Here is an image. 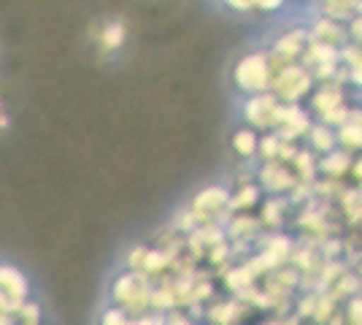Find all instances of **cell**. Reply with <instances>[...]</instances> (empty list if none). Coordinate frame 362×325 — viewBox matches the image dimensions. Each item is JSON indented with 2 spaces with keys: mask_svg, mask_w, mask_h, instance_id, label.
Masks as SVG:
<instances>
[{
  "mask_svg": "<svg viewBox=\"0 0 362 325\" xmlns=\"http://www.w3.org/2000/svg\"><path fill=\"white\" fill-rule=\"evenodd\" d=\"M233 147H235V152L241 157H249L257 152V136L255 130H249V127H243L235 133V139H233Z\"/></svg>",
  "mask_w": 362,
  "mask_h": 325,
  "instance_id": "5",
  "label": "cell"
},
{
  "mask_svg": "<svg viewBox=\"0 0 362 325\" xmlns=\"http://www.w3.org/2000/svg\"><path fill=\"white\" fill-rule=\"evenodd\" d=\"M322 169L330 171V173H332V171H335V173H341V171L349 169V157L341 155V152H338V155H332V152H330V155L325 157V166H322Z\"/></svg>",
  "mask_w": 362,
  "mask_h": 325,
  "instance_id": "8",
  "label": "cell"
},
{
  "mask_svg": "<svg viewBox=\"0 0 362 325\" xmlns=\"http://www.w3.org/2000/svg\"><path fill=\"white\" fill-rule=\"evenodd\" d=\"M279 3H281V0H262V6H265V8H268V6L273 8V6H279Z\"/></svg>",
  "mask_w": 362,
  "mask_h": 325,
  "instance_id": "11",
  "label": "cell"
},
{
  "mask_svg": "<svg viewBox=\"0 0 362 325\" xmlns=\"http://www.w3.org/2000/svg\"><path fill=\"white\" fill-rule=\"evenodd\" d=\"M341 141H346L349 147H360V122H349L341 130Z\"/></svg>",
  "mask_w": 362,
  "mask_h": 325,
  "instance_id": "9",
  "label": "cell"
},
{
  "mask_svg": "<svg viewBox=\"0 0 362 325\" xmlns=\"http://www.w3.org/2000/svg\"><path fill=\"white\" fill-rule=\"evenodd\" d=\"M271 57L262 55V52H255L249 57H243L235 68V81L243 93H259L265 87H271Z\"/></svg>",
  "mask_w": 362,
  "mask_h": 325,
  "instance_id": "1",
  "label": "cell"
},
{
  "mask_svg": "<svg viewBox=\"0 0 362 325\" xmlns=\"http://www.w3.org/2000/svg\"><path fill=\"white\" fill-rule=\"evenodd\" d=\"M8 125H11V117H8V111H6L3 101H0V133H6V130H8Z\"/></svg>",
  "mask_w": 362,
  "mask_h": 325,
  "instance_id": "10",
  "label": "cell"
},
{
  "mask_svg": "<svg viewBox=\"0 0 362 325\" xmlns=\"http://www.w3.org/2000/svg\"><path fill=\"white\" fill-rule=\"evenodd\" d=\"M227 201V193L222 187H209L206 193H200L197 195L195 206H203V203H209V209H219V206H225Z\"/></svg>",
  "mask_w": 362,
  "mask_h": 325,
  "instance_id": "6",
  "label": "cell"
},
{
  "mask_svg": "<svg viewBox=\"0 0 362 325\" xmlns=\"http://www.w3.org/2000/svg\"><path fill=\"white\" fill-rule=\"evenodd\" d=\"M273 90L279 98H284V101H300L303 95L311 90V84H314V79L308 76V71H303L298 65H284L281 68V74L279 76L271 79Z\"/></svg>",
  "mask_w": 362,
  "mask_h": 325,
  "instance_id": "2",
  "label": "cell"
},
{
  "mask_svg": "<svg viewBox=\"0 0 362 325\" xmlns=\"http://www.w3.org/2000/svg\"><path fill=\"white\" fill-rule=\"evenodd\" d=\"M276 114H279L276 95H255L246 103V120H252V125H259V127L276 122Z\"/></svg>",
  "mask_w": 362,
  "mask_h": 325,
  "instance_id": "3",
  "label": "cell"
},
{
  "mask_svg": "<svg viewBox=\"0 0 362 325\" xmlns=\"http://www.w3.org/2000/svg\"><path fill=\"white\" fill-rule=\"evenodd\" d=\"M311 139L317 141V149H325V152H330L332 147H335V133H332L327 125H317L311 130Z\"/></svg>",
  "mask_w": 362,
  "mask_h": 325,
  "instance_id": "7",
  "label": "cell"
},
{
  "mask_svg": "<svg viewBox=\"0 0 362 325\" xmlns=\"http://www.w3.org/2000/svg\"><path fill=\"white\" fill-rule=\"evenodd\" d=\"M100 44H103L108 52L119 49L122 44H124V25H119V22H111V25H106V28H103V33H100Z\"/></svg>",
  "mask_w": 362,
  "mask_h": 325,
  "instance_id": "4",
  "label": "cell"
}]
</instances>
